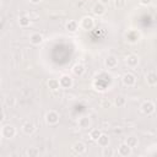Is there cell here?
I'll return each mask as SVG.
<instances>
[{"mask_svg":"<svg viewBox=\"0 0 157 157\" xmlns=\"http://www.w3.org/2000/svg\"><path fill=\"white\" fill-rule=\"evenodd\" d=\"M4 120V114H2V112L0 110V121H2Z\"/></svg>","mask_w":157,"mask_h":157,"instance_id":"4dcf8cb0","label":"cell"},{"mask_svg":"<svg viewBox=\"0 0 157 157\" xmlns=\"http://www.w3.org/2000/svg\"><path fill=\"white\" fill-rule=\"evenodd\" d=\"M109 1H110V0H99L98 2H101V4H103V5H107V4H109Z\"/></svg>","mask_w":157,"mask_h":157,"instance_id":"f546056e","label":"cell"},{"mask_svg":"<svg viewBox=\"0 0 157 157\" xmlns=\"http://www.w3.org/2000/svg\"><path fill=\"white\" fill-rule=\"evenodd\" d=\"M77 27H78V25H77L76 21H69V22L66 23V29L70 31V32H75V31H77Z\"/></svg>","mask_w":157,"mask_h":157,"instance_id":"ffe728a7","label":"cell"},{"mask_svg":"<svg viewBox=\"0 0 157 157\" xmlns=\"http://www.w3.org/2000/svg\"><path fill=\"white\" fill-rule=\"evenodd\" d=\"M97 142H98V145H99L101 147H105V146H108V144H109V137H108V135H105V134H101V136L97 139Z\"/></svg>","mask_w":157,"mask_h":157,"instance_id":"2e32d148","label":"cell"},{"mask_svg":"<svg viewBox=\"0 0 157 157\" xmlns=\"http://www.w3.org/2000/svg\"><path fill=\"white\" fill-rule=\"evenodd\" d=\"M72 72L76 76H82L85 74V66L82 64H75L74 67H72Z\"/></svg>","mask_w":157,"mask_h":157,"instance_id":"9a60e30c","label":"cell"},{"mask_svg":"<svg viewBox=\"0 0 157 157\" xmlns=\"http://www.w3.org/2000/svg\"><path fill=\"white\" fill-rule=\"evenodd\" d=\"M2 136L6 137V139H12L15 135H16V129L12 126V125H5L2 128V131H1Z\"/></svg>","mask_w":157,"mask_h":157,"instance_id":"3957f363","label":"cell"},{"mask_svg":"<svg viewBox=\"0 0 157 157\" xmlns=\"http://www.w3.org/2000/svg\"><path fill=\"white\" fill-rule=\"evenodd\" d=\"M45 121L49 124V125H54L59 121V114L58 112L55 110H49L47 114H45Z\"/></svg>","mask_w":157,"mask_h":157,"instance_id":"6da1fadb","label":"cell"},{"mask_svg":"<svg viewBox=\"0 0 157 157\" xmlns=\"http://www.w3.org/2000/svg\"><path fill=\"white\" fill-rule=\"evenodd\" d=\"M102 155L104 156V157H112L113 155H114V152H113V150L110 148V147H103V151H102Z\"/></svg>","mask_w":157,"mask_h":157,"instance_id":"d4e9b609","label":"cell"},{"mask_svg":"<svg viewBox=\"0 0 157 157\" xmlns=\"http://www.w3.org/2000/svg\"><path fill=\"white\" fill-rule=\"evenodd\" d=\"M137 137H135V136H129V137H126V140H125V144L128 145V146H130L131 148L132 147H135V146H137Z\"/></svg>","mask_w":157,"mask_h":157,"instance_id":"d6986e66","label":"cell"},{"mask_svg":"<svg viewBox=\"0 0 157 157\" xmlns=\"http://www.w3.org/2000/svg\"><path fill=\"white\" fill-rule=\"evenodd\" d=\"M59 85L60 87L63 88H70L72 86V78L69 76V75H63L60 78H59Z\"/></svg>","mask_w":157,"mask_h":157,"instance_id":"5b68a950","label":"cell"},{"mask_svg":"<svg viewBox=\"0 0 157 157\" xmlns=\"http://www.w3.org/2000/svg\"><path fill=\"white\" fill-rule=\"evenodd\" d=\"M101 134H102V131H101L99 129H93V130H91V132H90V137H91V140L97 141V139L101 136Z\"/></svg>","mask_w":157,"mask_h":157,"instance_id":"603a6c76","label":"cell"},{"mask_svg":"<svg viewBox=\"0 0 157 157\" xmlns=\"http://www.w3.org/2000/svg\"><path fill=\"white\" fill-rule=\"evenodd\" d=\"M29 42H31L33 45H39V44L43 42V36L39 34V33H33V34L29 37Z\"/></svg>","mask_w":157,"mask_h":157,"instance_id":"8fae6325","label":"cell"},{"mask_svg":"<svg viewBox=\"0 0 157 157\" xmlns=\"http://www.w3.org/2000/svg\"><path fill=\"white\" fill-rule=\"evenodd\" d=\"M118 64V59L114 56V55H109L107 59H105V66L107 67H115Z\"/></svg>","mask_w":157,"mask_h":157,"instance_id":"e0dca14e","label":"cell"},{"mask_svg":"<svg viewBox=\"0 0 157 157\" xmlns=\"http://www.w3.org/2000/svg\"><path fill=\"white\" fill-rule=\"evenodd\" d=\"M125 98L123 97V96H118L115 99H114V104L119 108V107H123V105H125Z\"/></svg>","mask_w":157,"mask_h":157,"instance_id":"cb8c5ba5","label":"cell"},{"mask_svg":"<svg viewBox=\"0 0 157 157\" xmlns=\"http://www.w3.org/2000/svg\"><path fill=\"white\" fill-rule=\"evenodd\" d=\"M92 11H93V13H94V15L101 16V15H103V13L105 12V6H104L103 4H101V2H97V4H94V5H93Z\"/></svg>","mask_w":157,"mask_h":157,"instance_id":"9c48e42d","label":"cell"},{"mask_svg":"<svg viewBox=\"0 0 157 157\" xmlns=\"http://www.w3.org/2000/svg\"><path fill=\"white\" fill-rule=\"evenodd\" d=\"M124 4H125L124 0H115V6H117V7H120V6H123Z\"/></svg>","mask_w":157,"mask_h":157,"instance_id":"4316f807","label":"cell"},{"mask_svg":"<svg viewBox=\"0 0 157 157\" xmlns=\"http://www.w3.org/2000/svg\"><path fill=\"white\" fill-rule=\"evenodd\" d=\"M126 64H128V66H130V67L137 66V64H139V56L135 55V54L129 55V56L126 58Z\"/></svg>","mask_w":157,"mask_h":157,"instance_id":"30bf717a","label":"cell"},{"mask_svg":"<svg viewBox=\"0 0 157 157\" xmlns=\"http://www.w3.org/2000/svg\"><path fill=\"white\" fill-rule=\"evenodd\" d=\"M118 153H119L120 156H123V157H128V156L131 155V147L128 146V145L124 142V144H121V145L118 147Z\"/></svg>","mask_w":157,"mask_h":157,"instance_id":"52a82bcc","label":"cell"},{"mask_svg":"<svg viewBox=\"0 0 157 157\" xmlns=\"http://www.w3.org/2000/svg\"><path fill=\"white\" fill-rule=\"evenodd\" d=\"M140 1V4H142V5H150L151 2H152V0H139Z\"/></svg>","mask_w":157,"mask_h":157,"instance_id":"f1b7e54d","label":"cell"},{"mask_svg":"<svg viewBox=\"0 0 157 157\" xmlns=\"http://www.w3.org/2000/svg\"><path fill=\"white\" fill-rule=\"evenodd\" d=\"M29 22H31V20H29V17L26 16V15H23V16H21V17L18 18V23H20V26H22V27L28 26Z\"/></svg>","mask_w":157,"mask_h":157,"instance_id":"44dd1931","label":"cell"},{"mask_svg":"<svg viewBox=\"0 0 157 157\" xmlns=\"http://www.w3.org/2000/svg\"><path fill=\"white\" fill-rule=\"evenodd\" d=\"M123 83H124L125 86H128V87H131V86H134V85L136 83V78H135V76H134L132 74L126 72V74H124V76H123Z\"/></svg>","mask_w":157,"mask_h":157,"instance_id":"277c9868","label":"cell"},{"mask_svg":"<svg viewBox=\"0 0 157 157\" xmlns=\"http://www.w3.org/2000/svg\"><path fill=\"white\" fill-rule=\"evenodd\" d=\"M72 148H74V151H75L76 153H78V155H81V153H85V152H86V146H85V144H83V142H81V141L75 142V144H74V146H72Z\"/></svg>","mask_w":157,"mask_h":157,"instance_id":"4fadbf2b","label":"cell"},{"mask_svg":"<svg viewBox=\"0 0 157 157\" xmlns=\"http://www.w3.org/2000/svg\"><path fill=\"white\" fill-rule=\"evenodd\" d=\"M22 130H23V132H25L26 135H31V134L34 132L36 126H34V124H33L32 121H26V123L22 125Z\"/></svg>","mask_w":157,"mask_h":157,"instance_id":"ba28073f","label":"cell"},{"mask_svg":"<svg viewBox=\"0 0 157 157\" xmlns=\"http://www.w3.org/2000/svg\"><path fill=\"white\" fill-rule=\"evenodd\" d=\"M31 2H33V4H38V2H40L42 0H29Z\"/></svg>","mask_w":157,"mask_h":157,"instance_id":"1f68e13d","label":"cell"},{"mask_svg":"<svg viewBox=\"0 0 157 157\" xmlns=\"http://www.w3.org/2000/svg\"><path fill=\"white\" fill-rule=\"evenodd\" d=\"M126 38H128L129 42L134 43V42L139 40V33H137V32H129V33L126 34Z\"/></svg>","mask_w":157,"mask_h":157,"instance_id":"7402d4cb","label":"cell"},{"mask_svg":"<svg viewBox=\"0 0 157 157\" xmlns=\"http://www.w3.org/2000/svg\"><path fill=\"white\" fill-rule=\"evenodd\" d=\"M38 153H39V151H38L36 147H29V148L27 150V155H28L29 157H36V156H38Z\"/></svg>","mask_w":157,"mask_h":157,"instance_id":"484cf974","label":"cell"},{"mask_svg":"<svg viewBox=\"0 0 157 157\" xmlns=\"http://www.w3.org/2000/svg\"><path fill=\"white\" fill-rule=\"evenodd\" d=\"M48 87L50 88V90H58L59 87H60V85H59V80L58 78H49V81H48Z\"/></svg>","mask_w":157,"mask_h":157,"instance_id":"ac0fdd59","label":"cell"},{"mask_svg":"<svg viewBox=\"0 0 157 157\" xmlns=\"http://www.w3.org/2000/svg\"><path fill=\"white\" fill-rule=\"evenodd\" d=\"M110 104H112V103H110L109 101H103V102H102V105H103L104 108H108V107H110Z\"/></svg>","mask_w":157,"mask_h":157,"instance_id":"83f0119b","label":"cell"},{"mask_svg":"<svg viewBox=\"0 0 157 157\" xmlns=\"http://www.w3.org/2000/svg\"><path fill=\"white\" fill-rule=\"evenodd\" d=\"M141 112H142L144 114H146V115L152 114V113L155 112V104H153L151 101H146V102H144L142 105H141Z\"/></svg>","mask_w":157,"mask_h":157,"instance_id":"7a4b0ae2","label":"cell"},{"mask_svg":"<svg viewBox=\"0 0 157 157\" xmlns=\"http://www.w3.org/2000/svg\"><path fill=\"white\" fill-rule=\"evenodd\" d=\"M93 26H94V22H93V18H92V17L86 16V17H83V18L81 20V27H82L83 29H86V31L92 29Z\"/></svg>","mask_w":157,"mask_h":157,"instance_id":"8992f818","label":"cell"},{"mask_svg":"<svg viewBox=\"0 0 157 157\" xmlns=\"http://www.w3.org/2000/svg\"><path fill=\"white\" fill-rule=\"evenodd\" d=\"M0 6H1V0H0Z\"/></svg>","mask_w":157,"mask_h":157,"instance_id":"d6a6232c","label":"cell"},{"mask_svg":"<svg viewBox=\"0 0 157 157\" xmlns=\"http://www.w3.org/2000/svg\"><path fill=\"white\" fill-rule=\"evenodd\" d=\"M146 81H147V85L155 86V85L157 83V75H156V72H155V71L148 72L147 76H146Z\"/></svg>","mask_w":157,"mask_h":157,"instance_id":"7c38bea8","label":"cell"},{"mask_svg":"<svg viewBox=\"0 0 157 157\" xmlns=\"http://www.w3.org/2000/svg\"><path fill=\"white\" fill-rule=\"evenodd\" d=\"M90 125H91V120L88 117H82L78 119V126L81 129H88Z\"/></svg>","mask_w":157,"mask_h":157,"instance_id":"5bb4252c","label":"cell"}]
</instances>
